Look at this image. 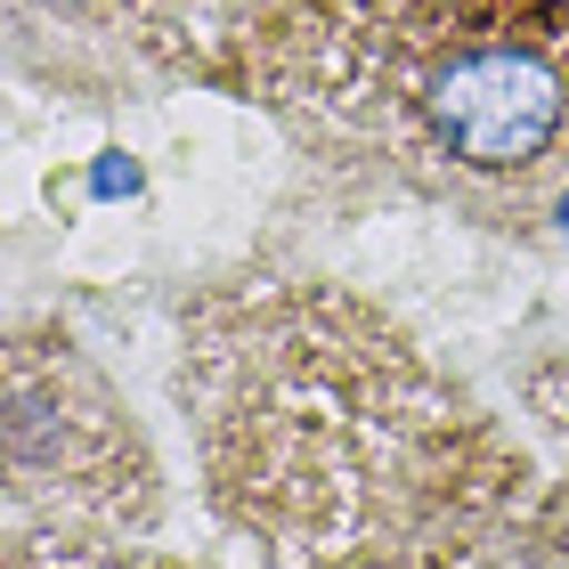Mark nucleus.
I'll return each mask as SVG.
<instances>
[{"label":"nucleus","instance_id":"nucleus-1","mask_svg":"<svg viewBox=\"0 0 569 569\" xmlns=\"http://www.w3.org/2000/svg\"><path fill=\"white\" fill-rule=\"evenodd\" d=\"M382 73L431 154L529 171L569 131V0H382Z\"/></svg>","mask_w":569,"mask_h":569},{"label":"nucleus","instance_id":"nucleus-3","mask_svg":"<svg viewBox=\"0 0 569 569\" xmlns=\"http://www.w3.org/2000/svg\"><path fill=\"white\" fill-rule=\"evenodd\" d=\"M561 228H569V203H561Z\"/></svg>","mask_w":569,"mask_h":569},{"label":"nucleus","instance_id":"nucleus-2","mask_svg":"<svg viewBox=\"0 0 569 569\" xmlns=\"http://www.w3.org/2000/svg\"><path fill=\"white\" fill-rule=\"evenodd\" d=\"M139 188V163L131 154H107V163H98V196H131Z\"/></svg>","mask_w":569,"mask_h":569}]
</instances>
